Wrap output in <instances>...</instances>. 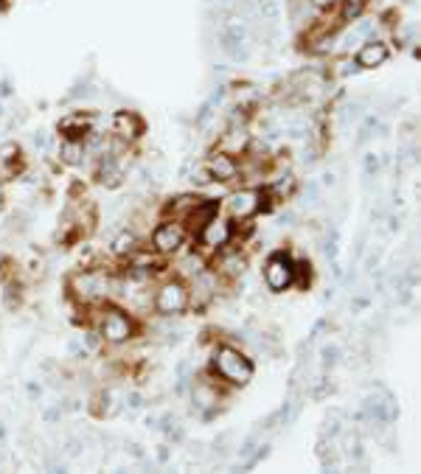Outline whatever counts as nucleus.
Returning <instances> with one entry per match:
<instances>
[{
  "mask_svg": "<svg viewBox=\"0 0 421 474\" xmlns=\"http://www.w3.org/2000/svg\"><path fill=\"white\" fill-rule=\"evenodd\" d=\"M90 115H82V112H70V115H65L62 121H59V132L65 135V141H79V144H85V138L88 135H93L90 132Z\"/></svg>",
  "mask_w": 421,
  "mask_h": 474,
  "instance_id": "12",
  "label": "nucleus"
},
{
  "mask_svg": "<svg viewBox=\"0 0 421 474\" xmlns=\"http://www.w3.org/2000/svg\"><path fill=\"white\" fill-rule=\"evenodd\" d=\"M245 269H247L245 255L242 253H228V255L220 258V269H217V273L220 276H228V278H242Z\"/></svg>",
  "mask_w": 421,
  "mask_h": 474,
  "instance_id": "15",
  "label": "nucleus"
},
{
  "mask_svg": "<svg viewBox=\"0 0 421 474\" xmlns=\"http://www.w3.org/2000/svg\"><path fill=\"white\" fill-rule=\"evenodd\" d=\"M126 401H129V407H132V410H138V407H144V398H140L138 393H129V396H126Z\"/></svg>",
  "mask_w": 421,
  "mask_h": 474,
  "instance_id": "27",
  "label": "nucleus"
},
{
  "mask_svg": "<svg viewBox=\"0 0 421 474\" xmlns=\"http://www.w3.org/2000/svg\"><path fill=\"white\" fill-rule=\"evenodd\" d=\"M214 373L222 382H228L231 387H247L253 382V376H256V365L239 348L220 346L217 354H214Z\"/></svg>",
  "mask_w": 421,
  "mask_h": 474,
  "instance_id": "1",
  "label": "nucleus"
},
{
  "mask_svg": "<svg viewBox=\"0 0 421 474\" xmlns=\"http://www.w3.org/2000/svg\"><path fill=\"white\" fill-rule=\"evenodd\" d=\"M292 188H295V177H281V180L272 183V194L275 196H290Z\"/></svg>",
  "mask_w": 421,
  "mask_h": 474,
  "instance_id": "24",
  "label": "nucleus"
},
{
  "mask_svg": "<svg viewBox=\"0 0 421 474\" xmlns=\"http://www.w3.org/2000/svg\"><path fill=\"white\" fill-rule=\"evenodd\" d=\"M225 34L233 37V40H247V23L242 17H228V26H225Z\"/></svg>",
  "mask_w": 421,
  "mask_h": 474,
  "instance_id": "22",
  "label": "nucleus"
},
{
  "mask_svg": "<svg viewBox=\"0 0 421 474\" xmlns=\"http://www.w3.org/2000/svg\"><path fill=\"white\" fill-rule=\"evenodd\" d=\"M59 155H62V160H65L67 166H76V163L85 160V144H79V141H65Z\"/></svg>",
  "mask_w": 421,
  "mask_h": 474,
  "instance_id": "19",
  "label": "nucleus"
},
{
  "mask_svg": "<svg viewBox=\"0 0 421 474\" xmlns=\"http://www.w3.org/2000/svg\"><path fill=\"white\" fill-rule=\"evenodd\" d=\"M214 3L220 6V9H231V6H236L239 0H214Z\"/></svg>",
  "mask_w": 421,
  "mask_h": 474,
  "instance_id": "31",
  "label": "nucleus"
},
{
  "mask_svg": "<svg viewBox=\"0 0 421 474\" xmlns=\"http://www.w3.org/2000/svg\"><path fill=\"white\" fill-rule=\"evenodd\" d=\"M264 284L270 292H284L295 284V261L287 253H275L264 266Z\"/></svg>",
  "mask_w": 421,
  "mask_h": 474,
  "instance_id": "7",
  "label": "nucleus"
},
{
  "mask_svg": "<svg viewBox=\"0 0 421 474\" xmlns=\"http://www.w3.org/2000/svg\"><path fill=\"white\" fill-rule=\"evenodd\" d=\"M267 199H270V194L261 188H239L225 199V208H228L233 222H247L258 211L267 208Z\"/></svg>",
  "mask_w": 421,
  "mask_h": 474,
  "instance_id": "4",
  "label": "nucleus"
},
{
  "mask_svg": "<svg viewBox=\"0 0 421 474\" xmlns=\"http://www.w3.org/2000/svg\"><path fill=\"white\" fill-rule=\"evenodd\" d=\"M220 214V202L217 199H197V205L183 217V228L185 233H199L210 219H214Z\"/></svg>",
  "mask_w": 421,
  "mask_h": 474,
  "instance_id": "9",
  "label": "nucleus"
},
{
  "mask_svg": "<svg viewBox=\"0 0 421 474\" xmlns=\"http://www.w3.org/2000/svg\"><path fill=\"white\" fill-rule=\"evenodd\" d=\"M199 242L205 244V247H210V250H222V247H228L231 244V239H233V225H231V219H222L220 214L210 219L199 233Z\"/></svg>",
  "mask_w": 421,
  "mask_h": 474,
  "instance_id": "8",
  "label": "nucleus"
},
{
  "mask_svg": "<svg viewBox=\"0 0 421 474\" xmlns=\"http://www.w3.org/2000/svg\"><path fill=\"white\" fill-rule=\"evenodd\" d=\"M99 337L110 346H121L129 343L135 337V323L129 314H124L121 309H107L99 320Z\"/></svg>",
  "mask_w": 421,
  "mask_h": 474,
  "instance_id": "5",
  "label": "nucleus"
},
{
  "mask_svg": "<svg viewBox=\"0 0 421 474\" xmlns=\"http://www.w3.org/2000/svg\"><path fill=\"white\" fill-rule=\"evenodd\" d=\"M205 171L210 174V180H214V183H231L239 174V163H236V158H231L225 152H217V155L208 158Z\"/></svg>",
  "mask_w": 421,
  "mask_h": 474,
  "instance_id": "10",
  "label": "nucleus"
},
{
  "mask_svg": "<svg viewBox=\"0 0 421 474\" xmlns=\"http://www.w3.org/2000/svg\"><path fill=\"white\" fill-rule=\"evenodd\" d=\"M388 45L379 42V40H365V45H360L357 51V65L363 67V71H374V67L385 65L388 62Z\"/></svg>",
  "mask_w": 421,
  "mask_h": 474,
  "instance_id": "13",
  "label": "nucleus"
},
{
  "mask_svg": "<svg viewBox=\"0 0 421 474\" xmlns=\"http://www.w3.org/2000/svg\"><path fill=\"white\" fill-rule=\"evenodd\" d=\"M379 169V160H377V155H368V160H365V174H374Z\"/></svg>",
  "mask_w": 421,
  "mask_h": 474,
  "instance_id": "28",
  "label": "nucleus"
},
{
  "mask_svg": "<svg viewBox=\"0 0 421 474\" xmlns=\"http://www.w3.org/2000/svg\"><path fill=\"white\" fill-rule=\"evenodd\" d=\"M23 166V152L17 144H3L0 146V180H12Z\"/></svg>",
  "mask_w": 421,
  "mask_h": 474,
  "instance_id": "14",
  "label": "nucleus"
},
{
  "mask_svg": "<svg viewBox=\"0 0 421 474\" xmlns=\"http://www.w3.org/2000/svg\"><path fill=\"white\" fill-rule=\"evenodd\" d=\"M320 357H323V365H326V368H334V365L340 362V348L331 343V346H326V348L320 351Z\"/></svg>",
  "mask_w": 421,
  "mask_h": 474,
  "instance_id": "25",
  "label": "nucleus"
},
{
  "mask_svg": "<svg viewBox=\"0 0 421 474\" xmlns=\"http://www.w3.org/2000/svg\"><path fill=\"white\" fill-rule=\"evenodd\" d=\"M185 239H188V233L180 219H163L152 230V250L160 255H174L185 247Z\"/></svg>",
  "mask_w": 421,
  "mask_h": 474,
  "instance_id": "6",
  "label": "nucleus"
},
{
  "mask_svg": "<svg viewBox=\"0 0 421 474\" xmlns=\"http://www.w3.org/2000/svg\"><path fill=\"white\" fill-rule=\"evenodd\" d=\"M166 457H169V452H166V446H160V452H158V460H160V463H163V460H166Z\"/></svg>",
  "mask_w": 421,
  "mask_h": 474,
  "instance_id": "32",
  "label": "nucleus"
},
{
  "mask_svg": "<svg viewBox=\"0 0 421 474\" xmlns=\"http://www.w3.org/2000/svg\"><path fill=\"white\" fill-rule=\"evenodd\" d=\"M191 401L197 404L199 410H208V407H217V387L210 382H197L194 390H191Z\"/></svg>",
  "mask_w": 421,
  "mask_h": 474,
  "instance_id": "16",
  "label": "nucleus"
},
{
  "mask_svg": "<svg viewBox=\"0 0 421 474\" xmlns=\"http://www.w3.org/2000/svg\"><path fill=\"white\" fill-rule=\"evenodd\" d=\"M194 205H197V196L194 194H183V196H177L169 205V214H172V219H183Z\"/></svg>",
  "mask_w": 421,
  "mask_h": 474,
  "instance_id": "20",
  "label": "nucleus"
},
{
  "mask_svg": "<svg viewBox=\"0 0 421 474\" xmlns=\"http://www.w3.org/2000/svg\"><path fill=\"white\" fill-rule=\"evenodd\" d=\"M113 132L118 135L121 141H135V138H140V132H144V121H140L138 112L118 110L113 115Z\"/></svg>",
  "mask_w": 421,
  "mask_h": 474,
  "instance_id": "11",
  "label": "nucleus"
},
{
  "mask_svg": "<svg viewBox=\"0 0 421 474\" xmlns=\"http://www.w3.org/2000/svg\"><path fill=\"white\" fill-rule=\"evenodd\" d=\"M152 306H155V312L163 314V317H177V314H183V312L191 306V289H188L180 278H169V281H163V284L155 289Z\"/></svg>",
  "mask_w": 421,
  "mask_h": 474,
  "instance_id": "3",
  "label": "nucleus"
},
{
  "mask_svg": "<svg viewBox=\"0 0 421 474\" xmlns=\"http://www.w3.org/2000/svg\"><path fill=\"white\" fill-rule=\"evenodd\" d=\"M337 3V0H312V6H317V9H331Z\"/></svg>",
  "mask_w": 421,
  "mask_h": 474,
  "instance_id": "29",
  "label": "nucleus"
},
{
  "mask_svg": "<svg viewBox=\"0 0 421 474\" xmlns=\"http://www.w3.org/2000/svg\"><path fill=\"white\" fill-rule=\"evenodd\" d=\"M70 292H74L82 303H99L115 292V278L110 273H104V269L82 266L79 273L70 278Z\"/></svg>",
  "mask_w": 421,
  "mask_h": 474,
  "instance_id": "2",
  "label": "nucleus"
},
{
  "mask_svg": "<svg viewBox=\"0 0 421 474\" xmlns=\"http://www.w3.org/2000/svg\"><path fill=\"white\" fill-rule=\"evenodd\" d=\"M245 146H247V132L242 129V132H228L225 138H222V152L225 155H231V158H236L239 152H245Z\"/></svg>",
  "mask_w": 421,
  "mask_h": 474,
  "instance_id": "18",
  "label": "nucleus"
},
{
  "mask_svg": "<svg viewBox=\"0 0 421 474\" xmlns=\"http://www.w3.org/2000/svg\"><path fill=\"white\" fill-rule=\"evenodd\" d=\"M326 255L329 261H337V228L329 230V242H326Z\"/></svg>",
  "mask_w": 421,
  "mask_h": 474,
  "instance_id": "26",
  "label": "nucleus"
},
{
  "mask_svg": "<svg viewBox=\"0 0 421 474\" xmlns=\"http://www.w3.org/2000/svg\"><path fill=\"white\" fill-rule=\"evenodd\" d=\"M368 0H342V9H340V17L342 20H357L363 15Z\"/></svg>",
  "mask_w": 421,
  "mask_h": 474,
  "instance_id": "21",
  "label": "nucleus"
},
{
  "mask_svg": "<svg viewBox=\"0 0 421 474\" xmlns=\"http://www.w3.org/2000/svg\"><path fill=\"white\" fill-rule=\"evenodd\" d=\"M258 12H261L264 20H272V23H275V20L281 17V3H278V0H261Z\"/></svg>",
  "mask_w": 421,
  "mask_h": 474,
  "instance_id": "23",
  "label": "nucleus"
},
{
  "mask_svg": "<svg viewBox=\"0 0 421 474\" xmlns=\"http://www.w3.org/2000/svg\"><path fill=\"white\" fill-rule=\"evenodd\" d=\"M110 247H113V253L121 255V258H124V255H135V253H138V236H135V230H129V228H126V230H118Z\"/></svg>",
  "mask_w": 421,
  "mask_h": 474,
  "instance_id": "17",
  "label": "nucleus"
},
{
  "mask_svg": "<svg viewBox=\"0 0 421 474\" xmlns=\"http://www.w3.org/2000/svg\"><path fill=\"white\" fill-rule=\"evenodd\" d=\"M334 183H337V174H334V171H326V174H323V185H329V188H331Z\"/></svg>",
  "mask_w": 421,
  "mask_h": 474,
  "instance_id": "30",
  "label": "nucleus"
}]
</instances>
